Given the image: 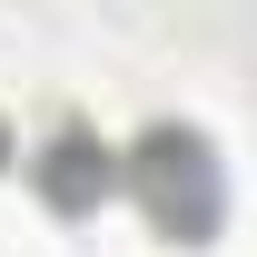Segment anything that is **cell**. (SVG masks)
Listing matches in <instances>:
<instances>
[{
    "label": "cell",
    "mask_w": 257,
    "mask_h": 257,
    "mask_svg": "<svg viewBox=\"0 0 257 257\" xmlns=\"http://www.w3.org/2000/svg\"><path fill=\"white\" fill-rule=\"evenodd\" d=\"M30 178H40V198H50L60 218H89L99 198L119 188V149H99L89 128H60V139L30 159Z\"/></svg>",
    "instance_id": "cell-2"
},
{
    "label": "cell",
    "mask_w": 257,
    "mask_h": 257,
    "mask_svg": "<svg viewBox=\"0 0 257 257\" xmlns=\"http://www.w3.org/2000/svg\"><path fill=\"white\" fill-rule=\"evenodd\" d=\"M119 178H128V198H139V218L159 227V237H178V247H208L218 218H227V168H218V149H208L198 128H178V119L149 128V139L119 159Z\"/></svg>",
    "instance_id": "cell-1"
}]
</instances>
